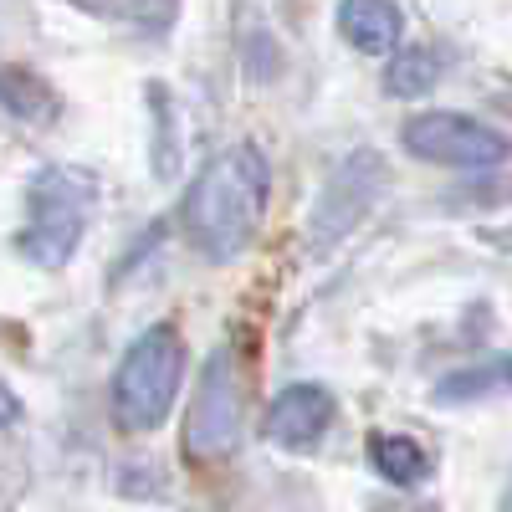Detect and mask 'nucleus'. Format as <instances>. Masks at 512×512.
<instances>
[{"label": "nucleus", "mask_w": 512, "mask_h": 512, "mask_svg": "<svg viewBox=\"0 0 512 512\" xmlns=\"http://www.w3.org/2000/svg\"><path fill=\"white\" fill-rule=\"evenodd\" d=\"M98 205V180L88 169L72 164H47L26 185V226L16 236L21 256L41 272H57L72 262V251L82 246V231L93 221Z\"/></svg>", "instance_id": "obj_3"}, {"label": "nucleus", "mask_w": 512, "mask_h": 512, "mask_svg": "<svg viewBox=\"0 0 512 512\" xmlns=\"http://www.w3.org/2000/svg\"><path fill=\"white\" fill-rule=\"evenodd\" d=\"M338 31L364 57H390L405 36V11L395 0H338Z\"/></svg>", "instance_id": "obj_8"}, {"label": "nucleus", "mask_w": 512, "mask_h": 512, "mask_svg": "<svg viewBox=\"0 0 512 512\" xmlns=\"http://www.w3.org/2000/svg\"><path fill=\"white\" fill-rule=\"evenodd\" d=\"M492 395H512V354L466 364L436 384V405H472V400H492Z\"/></svg>", "instance_id": "obj_9"}, {"label": "nucleus", "mask_w": 512, "mask_h": 512, "mask_svg": "<svg viewBox=\"0 0 512 512\" xmlns=\"http://www.w3.org/2000/svg\"><path fill=\"white\" fill-rule=\"evenodd\" d=\"M400 144L425 159V164H446V169H497L512 144L487 128L472 113H456V108H431V113H415L400 128Z\"/></svg>", "instance_id": "obj_5"}, {"label": "nucleus", "mask_w": 512, "mask_h": 512, "mask_svg": "<svg viewBox=\"0 0 512 512\" xmlns=\"http://www.w3.org/2000/svg\"><path fill=\"white\" fill-rule=\"evenodd\" d=\"M267 195H272L267 154L251 144H236L190 180L180 200V231L205 262H231V256L251 246L256 226H262Z\"/></svg>", "instance_id": "obj_1"}, {"label": "nucleus", "mask_w": 512, "mask_h": 512, "mask_svg": "<svg viewBox=\"0 0 512 512\" xmlns=\"http://www.w3.org/2000/svg\"><path fill=\"white\" fill-rule=\"evenodd\" d=\"M241 415H246V379H241V359L231 344L210 349L205 359V374L195 379V395H190V410H185V456L195 466H216V461H231L236 456V441H241Z\"/></svg>", "instance_id": "obj_4"}, {"label": "nucleus", "mask_w": 512, "mask_h": 512, "mask_svg": "<svg viewBox=\"0 0 512 512\" xmlns=\"http://www.w3.org/2000/svg\"><path fill=\"white\" fill-rule=\"evenodd\" d=\"M374 195H379V154L359 149V154H349L344 164L333 169V180H328V190H323V200L313 210V246L328 251V246L344 241L359 226V216L369 210Z\"/></svg>", "instance_id": "obj_6"}, {"label": "nucleus", "mask_w": 512, "mask_h": 512, "mask_svg": "<svg viewBox=\"0 0 512 512\" xmlns=\"http://www.w3.org/2000/svg\"><path fill=\"white\" fill-rule=\"evenodd\" d=\"M185 384V338L175 323L144 328L113 369V420L123 436H149L169 420Z\"/></svg>", "instance_id": "obj_2"}, {"label": "nucleus", "mask_w": 512, "mask_h": 512, "mask_svg": "<svg viewBox=\"0 0 512 512\" xmlns=\"http://www.w3.org/2000/svg\"><path fill=\"white\" fill-rule=\"evenodd\" d=\"M436 77H441V57L431 47H395L390 62H384V93L420 98L436 88Z\"/></svg>", "instance_id": "obj_11"}, {"label": "nucleus", "mask_w": 512, "mask_h": 512, "mask_svg": "<svg viewBox=\"0 0 512 512\" xmlns=\"http://www.w3.org/2000/svg\"><path fill=\"white\" fill-rule=\"evenodd\" d=\"M328 425H333V395L323 384H287L262 415V436L282 451H308L323 441Z\"/></svg>", "instance_id": "obj_7"}, {"label": "nucleus", "mask_w": 512, "mask_h": 512, "mask_svg": "<svg viewBox=\"0 0 512 512\" xmlns=\"http://www.w3.org/2000/svg\"><path fill=\"white\" fill-rule=\"evenodd\" d=\"M369 461H374V472L384 482H395V487H415V482H425V472H431V456H425L420 441L384 436V431L369 436Z\"/></svg>", "instance_id": "obj_10"}]
</instances>
